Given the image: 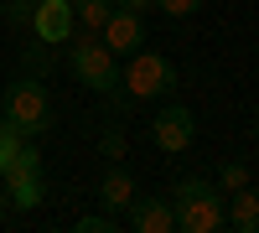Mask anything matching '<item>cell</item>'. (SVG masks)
<instances>
[{"label":"cell","instance_id":"cell-22","mask_svg":"<svg viewBox=\"0 0 259 233\" xmlns=\"http://www.w3.org/2000/svg\"><path fill=\"white\" fill-rule=\"evenodd\" d=\"M6 207H11V197H6V181H0V213H6Z\"/></svg>","mask_w":259,"mask_h":233},{"label":"cell","instance_id":"cell-1","mask_svg":"<svg viewBox=\"0 0 259 233\" xmlns=\"http://www.w3.org/2000/svg\"><path fill=\"white\" fill-rule=\"evenodd\" d=\"M0 109H6V119L26 140L52 130V99H47V88H41V78H16L6 88V104H0Z\"/></svg>","mask_w":259,"mask_h":233},{"label":"cell","instance_id":"cell-10","mask_svg":"<svg viewBox=\"0 0 259 233\" xmlns=\"http://www.w3.org/2000/svg\"><path fill=\"white\" fill-rule=\"evenodd\" d=\"M223 228H233V233H259V197L249 192V187L228 192V218H223Z\"/></svg>","mask_w":259,"mask_h":233},{"label":"cell","instance_id":"cell-7","mask_svg":"<svg viewBox=\"0 0 259 233\" xmlns=\"http://www.w3.org/2000/svg\"><path fill=\"white\" fill-rule=\"evenodd\" d=\"M73 0H36V11H31V36H41V41H68L73 36Z\"/></svg>","mask_w":259,"mask_h":233},{"label":"cell","instance_id":"cell-8","mask_svg":"<svg viewBox=\"0 0 259 233\" xmlns=\"http://www.w3.org/2000/svg\"><path fill=\"white\" fill-rule=\"evenodd\" d=\"M124 213H130V228L135 233H177V213H171L166 197H135Z\"/></svg>","mask_w":259,"mask_h":233},{"label":"cell","instance_id":"cell-3","mask_svg":"<svg viewBox=\"0 0 259 233\" xmlns=\"http://www.w3.org/2000/svg\"><path fill=\"white\" fill-rule=\"evenodd\" d=\"M119 83H124L130 99H161V94L177 88V68H171V57L135 47V52H130V68L119 73Z\"/></svg>","mask_w":259,"mask_h":233},{"label":"cell","instance_id":"cell-15","mask_svg":"<svg viewBox=\"0 0 259 233\" xmlns=\"http://www.w3.org/2000/svg\"><path fill=\"white\" fill-rule=\"evenodd\" d=\"M239 187H249V166L244 161H223L218 166V192L228 197V192H239Z\"/></svg>","mask_w":259,"mask_h":233},{"label":"cell","instance_id":"cell-13","mask_svg":"<svg viewBox=\"0 0 259 233\" xmlns=\"http://www.w3.org/2000/svg\"><path fill=\"white\" fill-rule=\"evenodd\" d=\"M21 68H26L31 78H41V73H52V41H41V36H31L26 47H21Z\"/></svg>","mask_w":259,"mask_h":233},{"label":"cell","instance_id":"cell-12","mask_svg":"<svg viewBox=\"0 0 259 233\" xmlns=\"http://www.w3.org/2000/svg\"><path fill=\"white\" fill-rule=\"evenodd\" d=\"M114 11V0H73V21H78V31H99L104 21H109Z\"/></svg>","mask_w":259,"mask_h":233},{"label":"cell","instance_id":"cell-6","mask_svg":"<svg viewBox=\"0 0 259 233\" xmlns=\"http://www.w3.org/2000/svg\"><path fill=\"white\" fill-rule=\"evenodd\" d=\"M99 41L109 47L114 57H130L135 47H145V26H140V11H109V21L99 26Z\"/></svg>","mask_w":259,"mask_h":233},{"label":"cell","instance_id":"cell-17","mask_svg":"<svg viewBox=\"0 0 259 233\" xmlns=\"http://www.w3.org/2000/svg\"><path fill=\"white\" fill-rule=\"evenodd\" d=\"M73 228H78V233H114V228H119V218H114V213H83Z\"/></svg>","mask_w":259,"mask_h":233},{"label":"cell","instance_id":"cell-20","mask_svg":"<svg viewBox=\"0 0 259 233\" xmlns=\"http://www.w3.org/2000/svg\"><path fill=\"white\" fill-rule=\"evenodd\" d=\"M156 11H166V16H192V11H202V0H156Z\"/></svg>","mask_w":259,"mask_h":233},{"label":"cell","instance_id":"cell-24","mask_svg":"<svg viewBox=\"0 0 259 233\" xmlns=\"http://www.w3.org/2000/svg\"><path fill=\"white\" fill-rule=\"evenodd\" d=\"M254 140H259V119H254Z\"/></svg>","mask_w":259,"mask_h":233},{"label":"cell","instance_id":"cell-19","mask_svg":"<svg viewBox=\"0 0 259 233\" xmlns=\"http://www.w3.org/2000/svg\"><path fill=\"white\" fill-rule=\"evenodd\" d=\"M21 140H26V135H21L16 124H6V130H0V171L11 166V156H16V145H21Z\"/></svg>","mask_w":259,"mask_h":233},{"label":"cell","instance_id":"cell-18","mask_svg":"<svg viewBox=\"0 0 259 233\" xmlns=\"http://www.w3.org/2000/svg\"><path fill=\"white\" fill-rule=\"evenodd\" d=\"M99 151L109 156V161H119V156H124V130H119V124H109V130L99 135Z\"/></svg>","mask_w":259,"mask_h":233},{"label":"cell","instance_id":"cell-11","mask_svg":"<svg viewBox=\"0 0 259 233\" xmlns=\"http://www.w3.org/2000/svg\"><path fill=\"white\" fill-rule=\"evenodd\" d=\"M0 181H6L11 207H21V213H31V207L47 197V187H41V171H26V176H0Z\"/></svg>","mask_w":259,"mask_h":233},{"label":"cell","instance_id":"cell-4","mask_svg":"<svg viewBox=\"0 0 259 233\" xmlns=\"http://www.w3.org/2000/svg\"><path fill=\"white\" fill-rule=\"evenodd\" d=\"M171 213H177V233H218L228 218V197L218 187L187 192V197H171Z\"/></svg>","mask_w":259,"mask_h":233},{"label":"cell","instance_id":"cell-21","mask_svg":"<svg viewBox=\"0 0 259 233\" xmlns=\"http://www.w3.org/2000/svg\"><path fill=\"white\" fill-rule=\"evenodd\" d=\"M114 6H119V11H140V16H145L150 6H156V0H114Z\"/></svg>","mask_w":259,"mask_h":233},{"label":"cell","instance_id":"cell-16","mask_svg":"<svg viewBox=\"0 0 259 233\" xmlns=\"http://www.w3.org/2000/svg\"><path fill=\"white\" fill-rule=\"evenodd\" d=\"M31 11H36V0H0V16H6L16 31H26V26H31Z\"/></svg>","mask_w":259,"mask_h":233},{"label":"cell","instance_id":"cell-5","mask_svg":"<svg viewBox=\"0 0 259 233\" xmlns=\"http://www.w3.org/2000/svg\"><path fill=\"white\" fill-rule=\"evenodd\" d=\"M150 140H156L166 156L192 151V140H197V114H192V109H182V104H166V109L150 119Z\"/></svg>","mask_w":259,"mask_h":233},{"label":"cell","instance_id":"cell-23","mask_svg":"<svg viewBox=\"0 0 259 233\" xmlns=\"http://www.w3.org/2000/svg\"><path fill=\"white\" fill-rule=\"evenodd\" d=\"M6 124H11V119H6V109H0V130H6Z\"/></svg>","mask_w":259,"mask_h":233},{"label":"cell","instance_id":"cell-2","mask_svg":"<svg viewBox=\"0 0 259 233\" xmlns=\"http://www.w3.org/2000/svg\"><path fill=\"white\" fill-rule=\"evenodd\" d=\"M68 68H73V78L83 83V88H94V94H109L119 83V62L99 41V31H78L73 26V57H68Z\"/></svg>","mask_w":259,"mask_h":233},{"label":"cell","instance_id":"cell-14","mask_svg":"<svg viewBox=\"0 0 259 233\" xmlns=\"http://www.w3.org/2000/svg\"><path fill=\"white\" fill-rule=\"evenodd\" d=\"M26 171H41V156H36V145H31V140H21V145H16V156H11V166H6L0 176H26Z\"/></svg>","mask_w":259,"mask_h":233},{"label":"cell","instance_id":"cell-9","mask_svg":"<svg viewBox=\"0 0 259 233\" xmlns=\"http://www.w3.org/2000/svg\"><path fill=\"white\" fill-rule=\"evenodd\" d=\"M135 197H140V192H135V176H130L124 166L114 161L109 171H104V181H99V202H104V213H114V218H119Z\"/></svg>","mask_w":259,"mask_h":233}]
</instances>
